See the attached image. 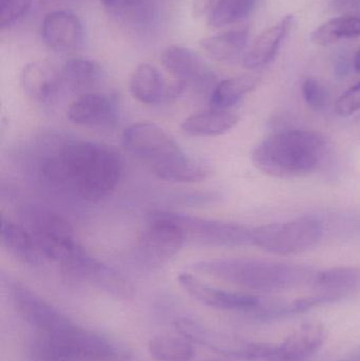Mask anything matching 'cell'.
<instances>
[{"label": "cell", "mask_w": 360, "mask_h": 361, "mask_svg": "<svg viewBox=\"0 0 360 361\" xmlns=\"http://www.w3.org/2000/svg\"><path fill=\"white\" fill-rule=\"evenodd\" d=\"M120 152L107 144L71 140L46 152L39 173L46 184L97 203L116 191L123 176Z\"/></svg>", "instance_id": "obj_1"}, {"label": "cell", "mask_w": 360, "mask_h": 361, "mask_svg": "<svg viewBox=\"0 0 360 361\" xmlns=\"http://www.w3.org/2000/svg\"><path fill=\"white\" fill-rule=\"evenodd\" d=\"M329 150V140L318 131L283 129L260 142L252 152V161L266 175L292 179L317 171Z\"/></svg>", "instance_id": "obj_2"}, {"label": "cell", "mask_w": 360, "mask_h": 361, "mask_svg": "<svg viewBox=\"0 0 360 361\" xmlns=\"http://www.w3.org/2000/svg\"><path fill=\"white\" fill-rule=\"evenodd\" d=\"M198 273L261 293L285 292L310 283L314 271L302 265L259 259H211L194 263Z\"/></svg>", "instance_id": "obj_3"}, {"label": "cell", "mask_w": 360, "mask_h": 361, "mask_svg": "<svg viewBox=\"0 0 360 361\" xmlns=\"http://www.w3.org/2000/svg\"><path fill=\"white\" fill-rule=\"evenodd\" d=\"M124 147L149 165L156 177L168 180L190 157L165 129L154 123L139 122L125 129Z\"/></svg>", "instance_id": "obj_4"}, {"label": "cell", "mask_w": 360, "mask_h": 361, "mask_svg": "<svg viewBox=\"0 0 360 361\" xmlns=\"http://www.w3.org/2000/svg\"><path fill=\"white\" fill-rule=\"evenodd\" d=\"M21 225L33 238L40 255L61 267L80 252L73 229L67 220L51 208L25 205L20 212Z\"/></svg>", "instance_id": "obj_5"}, {"label": "cell", "mask_w": 360, "mask_h": 361, "mask_svg": "<svg viewBox=\"0 0 360 361\" xmlns=\"http://www.w3.org/2000/svg\"><path fill=\"white\" fill-rule=\"evenodd\" d=\"M323 237V222L313 216L271 223L253 229V244L280 256L308 252L318 245Z\"/></svg>", "instance_id": "obj_6"}, {"label": "cell", "mask_w": 360, "mask_h": 361, "mask_svg": "<svg viewBox=\"0 0 360 361\" xmlns=\"http://www.w3.org/2000/svg\"><path fill=\"white\" fill-rule=\"evenodd\" d=\"M179 334L192 343L207 348L226 358L238 360H270L275 345L256 343L223 331L216 330L207 324L190 318H181L175 324Z\"/></svg>", "instance_id": "obj_7"}, {"label": "cell", "mask_w": 360, "mask_h": 361, "mask_svg": "<svg viewBox=\"0 0 360 361\" xmlns=\"http://www.w3.org/2000/svg\"><path fill=\"white\" fill-rule=\"evenodd\" d=\"M159 212L181 229L185 242L211 247H240L253 244V231L238 223L209 220L178 212Z\"/></svg>", "instance_id": "obj_8"}, {"label": "cell", "mask_w": 360, "mask_h": 361, "mask_svg": "<svg viewBox=\"0 0 360 361\" xmlns=\"http://www.w3.org/2000/svg\"><path fill=\"white\" fill-rule=\"evenodd\" d=\"M6 288L19 317L40 335L56 334L74 324L56 307L23 284L8 281Z\"/></svg>", "instance_id": "obj_9"}, {"label": "cell", "mask_w": 360, "mask_h": 361, "mask_svg": "<svg viewBox=\"0 0 360 361\" xmlns=\"http://www.w3.org/2000/svg\"><path fill=\"white\" fill-rule=\"evenodd\" d=\"M42 336L67 361H107L116 356V347L108 339L76 324L56 334Z\"/></svg>", "instance_id": "obj_10"}, {"label": "cell", "mask_w": 360, "mask_h": 361, "mask_svg": "<svg viewBox=\"0 0 360 361\" xmlns=\"http://www.w3.org/2000/svg\"><path fill=\"white\" fill-rule=\"evenodd\" d=\"M63 269L70 275L116 298L127 299L132 296V286L120 271L93 258L82 247Z\"/></svg>", "instance_id": "obj_11"}, {"label": "cell", "mask_w": 360, "mask_h": 361, "mask_svg": "<svg viewBox=\"0 0 360 361\" xmlns=\"http://www.w3.org/2000/svg\"><path fill=\"white\" fill-rule=\"evenodd\" d=\"M178 281L194 300L211 309L256 314L266 305L260 297L213 288L190 273L180 274Z\"/></svg>", "instance_id": "obj_12"}, {"label": "cell", "mask_w": 360, "mask_h": 361, "mask_svg": "<svg viewBox=\"0 0 360 361\" xmlns=\"http://www.w3.org/2000/svg\"><path fill=\"white\" fill-rule=\"evenodd\" d=\"M181 229L161 216L160 212L149 214L147 227L139 240V250L149 262L165 263L173 259L185 244Z\"/></svg>", "instance_id": "obj_13"}, {"label": "cell", "mask_w": 360, "mask_h": 361, "mask_svg": "<svg viewBox=\"0 0 360 361\" xmlns=\"http://www.w3.org/2000/svg\"><path fill=\"white\" fill-rule=\"evenodd\" d=\"M161 63L167 72L187 88L207 91L213 86L215 76L203 59L190 49L169 46L161 55Z\"/></svg>", "instance_id": "obj_14"}, {"label": "cell", "mask_w": 360, "mask_h": 361, "mask_svg": "<svg viewBox=\"0 0 360 361\" xmlns=\"http://www.w3.org/2000/svg\"><path fill=\"white\" fill-rule=\"evenodd\" d=\"M129 89L141 103L161 105L179 97L187 87L179 82L169 84L154 66L142 63L131 74Z\"/></svg>", "instance_id": "obj_15"}, {"label": "cell", "mask_w": 360, "mask_h": 361, "mask_svg": "<svg viewBox=\"0 0 360 361\" xmlns=\"http://www.w3.org/2000/svg\"><path fill=\"white\" fill-rule=\"evenodd\" d=\"M67 116L72 123L80 126H112L118 120V101L106 93H85L72 102Z\"/></svg>", "instance_id": "obj_16"}, {"label": "cell", "mask_w": 360, "mask_h": 361, "mask_svg": "<svg viewBox=\"0 0 360 361\" xmlns=\"http://www.w3.org/2000/svg\"><path fill=\"white\" fill-rule=\"evenodd\" d=\"M40 33L44 44L57 53L76 50L84 37L82 21L70 11H54L46 14Z\"/></svg>", "instance_id": "obj_17"}, {"label": "cell", "mask_w": 360, "mask_h": 361, "mask_svg": "<svg viewBox=\"0 0 360 361\" xmlns=\"http://www.w3.org/2000/svg\"><path fill=\"white\" fill-rule=\"evenodd\" d=\"M20 85L30 99L39 105H51L58 97L63 82L54 66L46 61H35L23 68Z\"/></svg>", "instance_id": "obj_18"}, {"label": "cell", "mask_w": 360, "mask_h": 361, "mask_svg": "<svg viewBox=\"0 0 360 361\" xmlns=\"http://www.w3.org/2000/svg\"><path fill=\"white\" fill-rule=\"evenodd\" d=\"M327 339L321 322H311L294 331L283 343L275 345L270 361H304L314 355Z\"/></svg>", "instance_id": "obj_19"}, {"label": "cell", "mask_w": 360, "mask_h": 361, "mask_svg": "<svg viewBox=\"0 0 360 361\" xmlns=\"http://www.w3.org/2000/svg\"><path fill=\"white\" fill-rule=\"evenodd\" d=\"M310 284L315 294L338 302L360 292V267H334L315 273Z\"/></svg>", "instance_id": "obj_20"}, {"label": "cell", "mask_w": 360, "mask_h": 361, "mask_svg": "<svg viewBox=\"0 0 360 361\" xmlns=\"http://www.w3.org/2000/svg\"><path fill=\"white\" fill-rule=\"evenodd\" d=\"M295 23V17L287 15L278 23L264 30L243 56V66L249 70L259 69L270 63L276 56L283 40Z\"/></svg>", "instance_id": "obj_21"}, {"label": "cell", "mask_w": 360, "mask_h": 361, "mask_svg": "<svg viewBox=\"0 0 360 361\" xmlns=\"http://www.w3.org/2000/svg\"><path fill=\"white\" fill-rule=\"evenodd\" d=\"M238 114L211 108L188 116L182 123L184 133L194 137H217L232 130L239 123Z\"/></svg>", "instance_id": "obj_22"}, {"label": "cell", "mask_w": 360, "mask_h": 361, "mask_svg": "<svg viewBox=\"0 0 360 361\" xmlns=\"http://www.w3.org/2000/svg\"><path fill=\"white\" fill-rule=\"evenodd\" d=\"M0 239L6 252L21 264L34 267L40 262L42 255L33 238L23 225L4 219Z\"/></svg>", "instance_id": "obj_23"}, {"label": "cell", "mask_w": 360, "mask_h": 361, "mask_svg": "<svg viewBox=\"0 0 360 361\" xmlns=\"http://www.w3.org/2000/svg\"><path fill=\"white\" fill-rule=\"evenodd\" d=\"M104 70L97 61L85 57L68 59L61 70L63 85L74 93L92 92L91 89L103 80Z\"/></svg>", "instance_id": "obj_24"}, {"label": "cell", "mask_w": 360, "mask_h": 361, "mask_svg": "<svg viewBox=\"0 0 360 361\" xmlns=\"http://www.w3.org/2000/svg\"><path fill=\"white\" fill-rule=\"evenodd\" d=\"M261 76L247 73L222 80L216 85L209 97V105L213 109L228 110L238 104L247 93L252 92L260 84Z\"/></svg>", "instance_id": "obj_25"}, {"label": "cell", "mask_w": 360, "mask_h": 361, "mask_svg": "<svg viewBox=\"0 0 360 361\" xmlns=\"http://www.w3.org/2000/svg\"><path fill=\"white\" fill-rule=\"evenodd\" d=\"M249 30L240 29L224 32L201 40L200 46L209 56L218 61H235L247 48Z\"/></svg>", "instance_id": "obj_26"}, {"label": "cell", "mask_w": 360, "mask_h": 361, "mask_svg": "<svg viewBox=\"0 0 360 361\" xmlns=\"http://www.w3.org/2000/svg\"><path fill=\"white\" fill-rule=\"evenodd\" d=\"M148 352L156 361H192L194 343L183 335L159 334L148 341Z\"/></svg>", "instance_id": "obj_27"}, {"label": "cell", "mask_w": 360, "mask_h": 361, "mask_svg": "<svg viewBox=\"0 0 360 361\" xmlns=\"http://www.w3.org/2000/svg\"><path fill=\"white\" fill-rule=\"evenodd\" d=\"M360 37V18L340 16L330 19L313 31L311 40L318 46H331L342 39Z\"/></svg>", "instance_id": "obj_28"}, {"label": "cell", "mask_w": 360, "mask_h": 361, "mask_svg": "<svg viewBox=\"0 0 360 361\" xmlns=\"http://www.w3.org/2000/svg\"><path fill=\"white\" fill-rule=\"evenodd\" d=\"M258 0H219L209 16V25L220 29L242 20L251 14Z\"/></svg>", "instance_id": "obj_29"}, {"label": "cell", "mask_w": 360, "mask_h": 361, "mask_svg": "<svg viewBox=\"0 0 360 361\" xmlns=\"http://www.w3.org/2000/svg\"><path fill=\"white\" fill-rule=\"evenodd\" d=\"M110 16L125 21H135L144 18L147 11L133 6L131 0H99Z\"/></svg>", "instance_id": "obj_30"}, {"label": "cell", "mask_w": 360, "mask_h": 361, "mask_svg": "<svg viewBox=\"0 0 360 361\" xmlns=\"http://www.w3.org/2000/svg\"><path fill=\"white\" fill-rule=\"evenodd\" d=\"M302 95L306 105L316 112L323 111L329 104L327 88L315 78H308L302 84Z\"/></svg>", "instance_id": "obj_31"}, {"label": "cell", "mask_w": 360, "mask_h": 361, "mask_svg": "<svg viewBox=\"0 0 360 361\" xmlns=\"http://www.w3.org/2000/svg\"><path fill=\"white\" fill-rule=\"evenodd\" d=\"M32 0H1L0 2V27H10L18 21L31 6Z\"/></svg>", "instance_id": "obj_32"}, {"label": "cell", "mask_w": 360, "mask_h": 361, "mask_svg": "<svg viewBox=\"0 0 360 361\" xmlns=\"http://www.w3.org/2000/svg\"><path fill=\"white\" fill-rule=\"evenodd\" d=\"M360 110V82L344 93L335 104V112L342 118H348Z\"/></svg>", "instance_id": "obj_33"}, {"label": "cell", "mask_w": 360, "mask_h": 361, "mask_svg": "<svg viewBox=\"0 0 360 361\" xmlns=\"http://www.w3.org/2000/svg\"><path fill=\"white\" fill-rule=\"evenodd\" d=\"M219 0H194L192 4V14L194 17L209 16L217 6Z\"/></svg>", "instance_id": "obj_34"}, {"label": "cell", "mask_w": 360, "mask_h": 361, "mask_svg": "<svg viewBox=\"0 0 360 361\" xmlns=\"http://www.w3.org/2000/svg\"><path fill=\"white\" fill-rule=\"evenodd\" d=\"M131 2H132L135 6H137V8H146V10H148L147 6L149 0H131Z\"/></svg>", "instance_id": "obj_35"}, {"label": "cell", "mask_w": 360, "mask_h": 361, "mask_svg": "<svg viewBox=\"0 0 360 361\" xmlns=\"http://www.w3.org/2000/svg\"><path fill=\"white\" fill-rule=\"evenodd\" d=\"M354 66L355 69H356L357 71H359L360 73V49L359 50V52L356 53V56H355Z\"/></svg>", "instance_id": "obj_36"}, {"label": "cell", "mask_w": 360, "mask_h": 361, "mask_svg": "<svg viewBox=\"0 0 360 361\" xmlns=\"http://www.w3.org/2000/svg\"><path fill=\"white\" fill-rule=\"evenodd\" d=\"M205 361H228V360H219V358H211V360H207Z\"/></svg>", "instance_id": "obj_37"}, {"label": "cell", "mask_w": 360, "mask_h": 361, "mask_svg": "<svg viewBox=\"0 0 360 361\" xmlns=\"http://www.w3.org/2000/svg\"><path fill=\"white\" fill-rule=\"evenodd\" d=\"M359 121H360V118H359Z\"/></svg>", "instance_id": "obj_38"}]
</instances>
